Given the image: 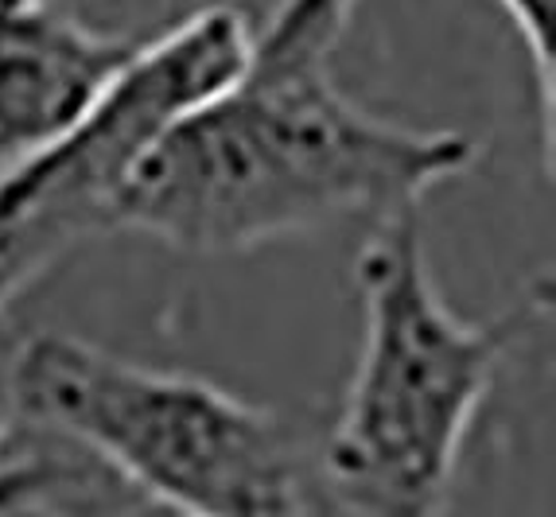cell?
Returning a JSON list of instances; mask_svg holds the SVG:
<instances>
[{
  "mask_svg": "<svg viewBox=\"0 0 556 517\" xmlns=\"http://www.w3.org/2000/svg\"><path fill=\"white\" fill-rule=\"evenodd\" d=\"M464 133L374 117L327 66H253L172 121L117 194V230L223 257L420 206L467 172Z\"/></svg>",
  "mask_w": 556,
  "mask_h": 517,
  "instance_id": "6da1fadb",
  "label": "cell"
},
{
  "mask_svg": "<svg viewBox=\"0 0 556 517\" xmlns=\"http://www.w3.org/2000/svg\"><path fill=\"white\" fill-rule=\"evenodd\" d=\"M362 241V351L316 482L339 509L437 514L502 358L529 331L538 300L475 324L440 300L413 211L370 222Z\"/></svg>",
  "mask_w": 556,
  "mask_h": 517,
  "instance_id": "7a4b0ae2",
  "label": "cell"
},
{
  "mask_svg": "<svg viewBox=\"0 0 556 517\" xmlns=\"http://www.w3.org/2000/svg\"><path fill=\"white\" fill-rule=\"evenodd\" d=\"M4 413L93 455L172 509L211 517L312 509L316 471L285 416L75 335L43 331L20 346Z\"/></svg>",
  "mask_w": 556,
  "mask_h": 517,
  "instance_id": "3957f363",
  "label": "cell"
},
{
  "mask_svg": "<svg viewBox=\"0 0 556 517\" xmlns=\"http://www.w3.org/2000/svg\"><path fill=\"white\" fill-rule=\"evenodd\" d=\"M132 51L51 0H0V164L75 129Z\"/></svg>",
  "mask_w": 556,
  "mask_h": 517,
  "instance_id": "277c9868",
  "label": "cell"
},
{
  "mask_svg": "<svg viewBox=\"0 0 556 517\" xmlns=\"http://www.w3.org/2000/svg\"><path fill=\"white\" fill-rule=\"evenodd\" d=\"M358 0H280L261 31H253V66H327Z\"/></svg>",
  "mask_w": 556,
  "mask_h": 517,
  "instance_id": "5b68a950",
  "label": "cell"
},
{
  "mask_svg": "<svg viewBox=\"0 0 556 517\" xmlns=\"http://www.w3.org/2000/svg\"><path fill=\"white\" fill-rule=\"evenodd\" d=\"M502 12L510 16V24L518 28L521 43H526L529 59H533V71H538L541 93H545V110H553V63H556V0H498Z\"/></svg>",
  "mask_w": 556,
  "mask_h": 517,
  "instance_id": "8992f818",
  "label": "cell"
},
{
  "mask_svg": "<svg viewBox=\"0 0 556 517\" xmlns=\"http://www.w3.org/2000/svg\"><path fill=\"white\" fill-rule=\"evenodd\" d=\"M9 413H4V405H0V447H4V440H9Z\"/></svg>",
  "mask_w": 556,
  "mask_h": 517,
  "instance_id": "52a82bcc",
  "label": "cell"
}]
</instances>
